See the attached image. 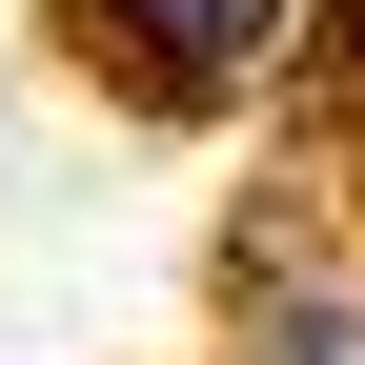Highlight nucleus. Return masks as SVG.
<instances>
[{"label": "nucleus", "mask_w": 365, "mask_h": 365, "mask_svg": "<svg viewBox=\"0 0 365 365\" xmlns=\"http://www.w3.org/2000/svg\"><path fill=\"white\" fill-rule=\"evenodd\" d=\"M143 21V61H182V81H244L264 41H284V0H122Z\"/></svg>", "instance_id": "f257e3e1"}, {"label": "nucleus", "mask_w": 365, "mask_h": 365, "mask_svg": "<svg viewBox=\"0 0 365 365\" xmlns=\"http://www.w3.org/2000/svg\"><path fill=\"white\" fill-rule=\"evenodd\" d=\"M264 365H365V304H284V325H264Z\"/></svg>", "instance_id": "f03ea898"}]
</instances>
